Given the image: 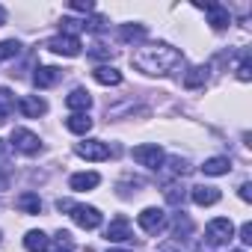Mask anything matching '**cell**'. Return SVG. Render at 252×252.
<instances>
[{"label": "cell", "mask_w": 252, "mask_h": 252, "mask_svg": "<svg viewBox=\"0 0 252 252\" xmlns=\"http://www.w3.org/2000/svg\"><path fill=\"white\" fill-rule=\"evenodd\" d=\"M131 63L143 74H169L181 63V51L166 42H155V45H143L140 51H134Z\"/></svg>", "instance_id": "obj_1"}, {"label": "cell", "mask_w": 252, "mask_h": 252, "mask_svg": "<svg viewBox=\"0 0 252 252\" xmlns=\"http://www.w3.org/2000/svg\"><path fill=\"white\" fill-rule=\"evenodd\" d=\"M57 211H68L71 220H74L80 228H86V231H92V228H98V225L104 222L101 211L92 208V205H74V202H68V199H57Z\"/></svg>", "instance_id": "obj_2"}, {"label": "cell", "mask_w": 252, "mask_h": 252, "mask_svg": "<svg viewBox=\"0 0 252 252\" xmlns=\"http://www.w3.org/2000/svg\"><path fill=\"white\" fill-rule=\"evenodd\" d=\"M231 237H234V225H231V220H225V217L211 220L208 228H205V240H208V246H222V243H228Z\"/></svg>", "instance_id": "obj_3"}, {"label": "cell", "mask_w": 252, "mask_h": 252, "mask_svg": "<svg viewBox=\"0 0 252 252\" xmlns=\"http://www.w3.org/2000/svg\"><path fill=\"white\" fill-rule=\"evenodd\" d=\"M9 143H12V149L21 152V155H39V152H42L39 137H36L33 131H27V128H15L12 137H9Z\"/></svg>", "instance_id": "obj_4"}, {"label": "cell", "mask_w": 252, "mask_h": 252, "mask_svg": "<svg viewBox=\"0 0 252 252\" xmlns=\"http://www.w3.org/2000/svg\"><path fill=\"white\" fill-rule=\"evenodd\" d=\"M137 222H140V228H143L146 234H160V231L166 228V214H163L160 208H146V211H140Z\"/></svg>", "instance_id": "obj_5"}, {"label": "cell", "mask_w": 252, "mask_h": 252, "mask_svg": "<svg viewBox=\"0 0 252 252\" xmlns=\"http://www.w3.org/2000/svg\"><path fill=\"white\" fill-rule=\"evenodd\" d=\"M74 152H77V158H83V160H107V158H110V146H107L104 140H86V143H77Z\"/></svg>", "instance_id": "obj_6"}, {"label": "cell", "mask_w": 252, "mask_h": 252, "mask_svg": "<svg viewBox=\"0 0 252 252\" xmlns=\"http://www.w3.org/2000/svg\"><path fill=\"white\" fill-rule=\"evenodd\" d=\"M131 158H134L140 166H146V169H160V163H163L160 146H137V149L131 152Z\"/></svg>", "instance_id": "obj_7"}, {"label": "cell", "mask_w": 252, "mask_h": 252, "mask_svg": "<svg viewBox=\"0 0 252 252\" xmlns=\"http://www.w3.org/2000/svg\"><path fill=\"white\" fill-rule=\"evenodd\" d=\"M80 39L77 36H54L51 42H48V51H54V54H60V57H77L80 54Z\"/></svg>", "instance_id": "obj_8"}, {"label": "cell", "mask_w": 252, "mask_h": 252, "mask_svg": "<svg viewBox=\"0 0 252 252\" xmlns=\"http://www.w3.org/2000/svg\"><path fill=\"white\" fill-rule=\"evenodd\" d=\"M134 234H131V222H128V217L125 214H119L110 225H107V240H113V243H125V240H131Z\"/></svg>", "instance_id": "obj_9"}, {"label": "cell", "mask_w": 252, "mask_h": 252, "mask_svg": "<svg viewBox=\"0 0 252 252\" xmlns=\"http://www.w3.org/2000/svg\"><path fill=\"white\" fill-rule=\"evenodd\" d=\"M60 80H63V71H60L57 65H39L36 74H33V83H36L39 89H51V86H57Z\"/></svg>", "instance_id": "obj_10"}, {"label": "cell", "mask_w": 252, "mask_h": 252, "mask_svg": "<svg viewBox=\"0 0 252 252\" xmlns=\"http://www.w3.org/2000/svg\"><path fill=\"white\" fill-rule=\"evenodd\" d=\"M202 9L208 12V24H211L214 30H225V27L231 24V15H228L225 6H220V3H205Z\"/></svg>", "instance_id": "obj_11"}, {"label": "cell", "mask_w": 252, "mask_h": 252, "mask_svg": "<svg viewBox=\"0 0 252 252\" xmlns=\"http://www.w3.org/2000/svg\"><path fill=\"white\" fill-rule=\"evenodd\" d=\"M18 107H21V113H24L27 119H39V116L48 113V101L39 98V95H24V98L18 101Z\"/></svg>", "instance_id": "obj_12"}, {"label": "cell", "mask_w": 252, "mask_h": 252, "mask_svg": "<svg viewBox=\"0 0 252 252\" xmlns=\"http://www.w3.org/2000/svg\"><path fill=\"white\" fill-rule=\"evenodd\" d=\"M190 196H193V202H196V205H202V208H208V205H217V202L222 199V193H220L217 187H205V184L193 187V190H190Z\"/></svg>", "instance_id": "obj_13"}, {"label": "cell", "mask_w": 252, "mask_h": 252, "mask_svg": "<svg viewBox=\"0 0 252 252\" xmlns=\"http://www.w3.org/2000/svg\"><path fill=\"white\" fill-rule=\"evenodd\" d=\"M24 249H27V252H48V249H51V237H48L45 231H27Z\"/></svg>", "instance_id": "obj_14"}, {"label": "cell", "mask_w": 252, "mask_h": 252, "mask_svg": "<svg viewBox=\"0 0 252 252\" xmlns=\"http://www.w3.org/2000/svg\"><path fill=\"white\" fill-rule=\"evenodd\" d=\"M92 77H95L101 86H119V83H122V71L113 68V65H101V68H95Z\"/></svg>", "instance_id": "obj_15"}, {"label": "cell", "mask_w": 252, "mask_h": 252, "mask_svg": "<svg viewBox=\"0 0 252 252\" xmlns=\"http://www.w3.org/2000/svg\"><path fill=\"white\" fill-rule=\"evenodd\" d=\"M65 107H68V110H77V113H86V110L92 107V95H89L86 89H74V92L65 98Z\"/></svg>", "instance_id": "obj_16"}, {"label": "cell", "mask_w": 252, "mask_h": 252, "mask_svg": "<svg viewBox=\"0 0 252 252\" xmlns=\"http://www.w3.org/2000/svg\"><path fill=\"white\" fill-rule=\"evenodd\" d=\"M68 184H71V190H77V193H80V190H92V187L101 184V175H98V172H77V175H71Z\"/></svg>", "instance_id": "obj_17"}, {"label": "cell", "mask_w": 252, "mask_h": 252, "mask_svg": "<svg viewBox=\"0 0 252 252\" xmlns=\"http://www.w3.org/2000/svg\"><path fill=\"white\" fill-rule=\"evenodd\" d=\"M65 128H68L71 134H89V131H92V119H89L86 113H74V116L65 119Z\"/></svg>", "instance_id": "obj_18"}, {"label": "cell", "mask_w": 252, "mask_h": 252, "mask_svg": "<svg viewBox=\"0 0 252 252\" xmlns=\"http://www.w3.org/2000/svg\"><path fill=\"white\" fill-rule=\"evenodd\" d=\"M228 169H231V160L228 158H208L202 163V172L205 175H225Z\"/></svg>", "instance_id": "obj_19"}, {"label": "cell", "mask_w": 252, "mask_h": 252, "mask_svg": "<svg viewBox=\"0 0 252 252\" xmlns=\"http://www.w3.org/2000/svg\"><path fill=\"white\" fill-rule=\"evenodd\" d=\"M15 208L24 211V214H39V211H42V199H39L36 193H21V196L15 199Z\"/></svg>", "instance_id": "obj_20"}, {"label": "cell", "mask_w": 252, "mask_h": 252, "mask_svg": "<svg viewBox=\"0 0 252 252\" xmlns=\"http://www.w3.org/2000/svg\"><path fill=\"white\" fill-rule=\"evenodd\" d=\"M208 83V68L205 65H196V68H190L187 74H184V86L187 89H199V86H205Z\"/></svg>", "instance_id": "obj_21"}, {"label": "cell", "mask_w": 252, "mask_h": 252, "mask_svg": "<svg viewBox=\"0 0 252 252\" xmlns=\"http://www.w3.org/2000/svg\"><path fill=\"white\" fill-rule=\"evenodd\" d=\"M119 39L122 42H140V39H146V24H122Z\"/></svg>", "instance_id": "obj_22"}, {"label": "cell", "mask_w": 252, "mask_h": 252, "mask_svg": "<svg viewBox=\"0 0 252 252\" xmlns=\"http://www.w3.org/2000/svg\"><path fill=\"white\" fill-rule=\"evenodd\" d=\"M12 110H15V95H12L6 86H0V125L9 119Z\"/></svg>", "instance_id": "obj_23"}, {"label": "cell", "mask_w": 252, "mask_h": 252, "mask_svg": "<svg viewBox=\"0 0 252 252\" xmlns=\"http://www.w3.org/2000/svg\"><path fill=\"white\" fill-rule=\"evenodd\" d=\"M172 234H175L178 240H184V237H190V234H193V222H190V217H187V214H178V217L172 220Z\"/></svg>", "instance_id": "obj_24"}, {"label": "cell", "mask_w": 252, "mask_h": 252, "mask_svg": "<svg viewBox=\"0 0 252 252\" xmlns=\"http://www.w3.org/2000/svg\"><path fill=\"white\" fill-rule=\"evenodd\" d=\"M187 172H190V163L181 160V158H172V160H169V169H166V178H181V175H187Z\"/></svg>", "instance_id": "obj_25"}, {"label": "cell", "mask_w": 252, "mask_h": 252, "mask_svg": "<svg viewBox=\"0 0 252 252\" xmlns=\"http://www.w3.org/2000/svg\"><path fill=\"white\" fill-rule=\"evenodd\" d=\"M163 196H166V202H169V205H181V202H184V196H187V190H184L181 184H169V187L163 190Z\"/></svg>", "instance_id": "obj_26"}, {"label": "cell", "mask_w": 252, "mask_h": 252, "mask_svg": "<svg viewBox=\"0 0 252 252\" xmlns=\"http://www.w3.org/2000/svg\"><path fill=\"white\" fill-rule=\"evenodd\" d=\"M18 51H21V45H18L15 39L0 42V63H3V60H12V57H18Z\"/></svg>", "instance_id": "obj_27"}, {"label": "cell", "mask_w": 252, "mask_h": 252, "mask_svg": "<svg viewBox=\"0 0 252 252\" xmlns=\"http://www.w3.org/2000/svg\"><path fill=\"white\" fill-rule=\"evenodd\" d=\"M237 77L246 83V80H252V65H249V54H243V60H240V65H237Z\"/></svg>", "instance_id": "obj_28"}, {"label": "cell", "mask_w": 252, "mask_h": 252, "mask_svg": "<svg viewBox=\"0 0 252 252\" xmlns=\"http://www.w3.org/2000/svg\"><path fill=\"white\" fill-rule=\"evenodd\" d=\"M89 54H92L95 60H110L116 51H113V48H107V45H92V51H89Z\"/></svg>", "instance_id": "obj_29"}, {"label": "cell", "mask_w": 252, "mask_h": 252, "mask_svg": "<svg viewBox=\"0 0 252 252\" xmlns=\"http://www.w3.org/2000/svg\"><path fill=\"white\" fill-rule=\"evenodd\" d=\"M240 240H243V246L252 243V222H243V225H240Z\"/></svg>", "instance_id": "obj_30"}, {"label": "cell", "mask_w": 252, "mask_h": 252, "mask_svg": "<svg viewBox=\"0 0 252 252\" xmlns=\"http://www.w3.org/2000/svg\"><path fill=\"white\" fill-rule=\"evenodd\" d=\"M71 9H74V12H92L95 3H92V0H86V3H83V0H77V3H71Z\"/></svg>", "instance_id": "obj_31"}, {"label": "cell", "mask_w": 252, "mask_h": 252, "mask_svg": "<svg viewBox=\"0 0 252 252\" xmlns=\"http://www.w3.org/2000/svg\"><path fill=\"white\" fill-rule=\"evenodd\" d=\"M240 199H243V202H249V199H252V184H249V181H243V184H240Z\"/></svg>", "instance_id": "obj_32"}, {"label": "cell", "mask_w": 252, "mask_h": 252, "mask_svg": "<svg viewBox=\"0 0 252 252\" xmlns=\"http://www.w3.org/2000/svg\"><path fill=\"white\" fill-rule=\"evenodd\" d=\"M158 252H181V249H178V246H175V243H166V246H160V249H158Z\"/></svg>", "instance_id": "obj_33"}, {"label": "cell", "mask_w": 252, "mask_h": 252, "mask_svg": "<svg viewBox=\"0 0 252 252\" xmlns=\"http://www.w3.org/2000/svg\"><path fill=\"white\" fill-rule=\"evenodd\" d=\"M3 24H6V9L0 6V27H3Z\"/></svg>", "instance_id": "obj_34"}, {"label": "cell", "mask_w": 252, "mask_h": 252, "mask_svg": "<svg viewBox=\"0 0 252 252\" xmlns=\"http://www.w3.org/2000/svg\"><path fill=\"white\" fill-rule=\"evenodd\" d=\"M107 252H128V249H107Z\"/></svg>", "instance_id": "obj_35"}, {"label": "cell", "mask_w": 252, "mask_h": 252, "mask_svg": "<svg viewBox=\"0 0 252 252\" xmlns=\"http://www.w3.org/2000/svg\"><path fill=\"white\" fill-rule=\"evenodd\" d=\"M234 252H243V249H234Z\"/></svg>", "instance_id": "obj_36"}]
</instances>
